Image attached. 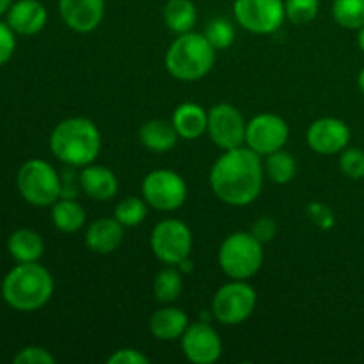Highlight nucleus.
Returning <instances> with one entry per match:
<instances>
[{"instance_id": "24", "label": "nucleus", "mask_w": 364, "mask_h": 364, "mask_svg": "<svg viewBox=\"0 0 364 364\" xmlns=\"http://www.w3.org/2000/svg\"><path fill=\"white\" fill-rule=\"evenodd\" d=\"M162 14L166 27L174 34L194 31L198 23V7L192 0H167Z\"/></svg>"}, {"instance_id": "2", "label": "nucleus", "mask_w": 364, "mask_h": 364, "mask_svg": "<svg viewBox=\"0 0 364 364\" xmlns=\"http://www.w3.org/2000/svg\"><path fill=\"white\" fill-rule=\"evenodd\" d=\"M50 151L68 167L95 164L102 151V134L89 117H68L50 134Z\"/></svg>"}, {"instance_id": "13", "label": "nucleus", "mask_w": 364, "mask_h": 364, "mask_svg": "<svg viewBox=\"0 0 364 364\" xmlns=\"http://www.w3.org/2000/svg\"><path fill=\"white\" fill-rule=\"evenodd\" d=\"M180 343L187 361L194 364H213L223 355L220 334L205 320L191 323L180 338Z\"/></svg>"}, {"instance_id": "22", "label": "nucleus", "mask_w": 364, "mask_h": 364, "mask_svg": "<svg viewBox=\"0 0 364 364\" xmlns=\"http://www.w3.org/2000/svg\"><path fill=\"white\" fill-rule=\"evenodd\" d=\"M53 226L63 233H77L85 226V210L75 198H59L50 210Z\"/></svg>"}, {"instance_id": "40", "label": "nucleus", "mask_w": 364, "mask_h": 364, "mask_svg": "<svg viewBox=\"0 0 364 364\" xmlns=\"http://www.w3.org/2000/svg\"><path fill=\"white\" fill-rule=\"evenodd\" d=\"M358 85H359V91L364 95V68L359 71V77H358Z\"/></svg>"}, {"instance_id": "10", "label": "nucleus", "mask_w": 364, "mask_h": 364, "mask_svg": "<svg viewBox=\"0 0 364 364\" xmlns=\"http://www.w3.org/2000/svg\"><path fill=\"white\" fill-rule=\"evenodd\" d=\"M233 14L244 31L258 36L274 34L287 20L284 0H235Z\"/></svg>"}, {"instance_id": "18", "label": "nucleus", "mask_w": 364, "mask_h": 364, "mask_svg": "<svg viewBox=\"0 0 364 364\" xmlns=\"http://www.w3.org/2000/svg\"><path fill=\"white\" fill-rule=\"evenodd\" d=\"M78 181H80V191L95 201H110L119 191V181L114 171L96 164L82 167Z\"/></svg>"}, {"instance_id": "9", "label": "nucleus", "mask_w": 364, "mask_h": 364, "mask_svg": "<svg viewBox=\"0 0 364 364\" xmlns=\"http://www.w3.org/2000/svg\"><path fill=\"white\" fill-rule=\"evenodd\" d=\"M141 192L148 206L159 212H176L187 201L188 188L183 176L171 169H155L142 180Z\"/></svg>"}, {"instance_id": "6", "label": "nucleus", "mask_w": 364, "mask_h": 364, "mask_svg": "<svg viewBox=\"0 0 364 364\" xmlns=\"http://www.w3.org/2000/svg\"><path fill=\"white\" fill-rule=\"evenodd\" d=\"M21 198L34 206H52L60 198V173L41 159H31L16 174Z\"/></svg>"}, {"instance_id": "39", "label": "nucleus", "mask_w": 364, "mask_h": 364, "mask_svg": "<svg viewBox=\"0 0 364 364\" xmlns=\"http://www.w3.org/2000/svg\"><path fill=\"white\" fill-rule=\"evenodd\" d=\"M358 46L361 48V52H364V27L358 31Z\"/></svg>"}, {"instance_id": "31", "label": "nucleus", "mask_w": 364, "mask_h": 364, "mask_svg": "<svg viewBox=\"0 0 364 364\" xmlns=\"http://www.w3.org/2000/svg\"><path fill=\"white\" fill-rule=\"evenodd\" d=\"M340 169L350 180L364 178V151L361 148H345L340 153Z\"/></svg>"}, {"instance_id": "34", "label": "nucleus", "mask_w": 364, "mask_h": 364, "mask_svg": "<svg viewBox=\"0 0 364 364\" xmlns=\"http://www.w3.org/2000/svg\"><path fill=\"white\" fill-rule=\"evenodd\" d=\"M149 358L137 348H119L107 358V364H148Z\"/></svg>"}, {"instance_id": "11", "label": "nucleus", "mask_w": 364, "mask_h": 364, "mask_svg": "<svg viewBox=\"0 0 364 364\" xmlns=\"http://www.w3.org/2000/svg\"><path fill=\"white\" fill-rule=\"evenodd\" d=\"M290 137L288 123L277 114L263 112L247 121L245 127V146L259 156L279 151L287 146Z\"/></svg>"}, {"instance_id": "32", "label": "nucleus", "mask_w": 364, "mask_h": 364, "mask_svg": "<svg viewBox=\"0 0 364 364\" xmlns=\"http://www.w3.org/2000/svg\"><path fill=\"white\" fill-rule=\"evenodd\" d=\"M14 364H53L55 363V358L50 354L46 348L36 347V345H31V347H25L14 355Z\"/></svg>"}, {"instance_id": "27", "label": "nucleus", "mask_w": 364, "mask_h": 364, "mask_svg": "<svg viewBox=\"0 0 364 364\" xmlns=\"http://www.w3.org/2000/svg\"><path fill=\"white\" fill-rule=\"evenodd\" d=\"M333 18L347 31H359L364 27V0H334Z\"/></svg>"}, {"instance_id": "26", "label": "nucleus", "mask_w": 364, "mask_h": 364, "mask_svg": "<svg viewBox=\"0 0 364 364\" xmlns=\"http://www.w3.org/2000/svg\"><path fill=\"white\" fill-rule=\"evenodd\" d=\"M183 290V276L174 265H166L153 279V295L159 302L171 304L176 301Z\"/></svg>"}, {"instance_id": "38", "label": "nucleus", "mask_w": 364, "mask_h": 364, "mask_svg": "<svg viewBox=\"0 0 364 364\" xmlns=\"http://www.w3.org/2000/svg\"><path fill=\"white\" fill-rule=\"evenodd\" d=\"M13 4V0H0V16H2V14H7V11L11 9Z\"/></svg>"}, {"instance_id": "1", "label": "nucleus", "mask_w": 364, "mask_h": 364, "mask_svg": "<svg viewBox=\"0 0 364 364\" xmlns=\"http://www.w3.org/2000/svg\"><path fill=\"white\" fill-rule=\"evenodd\" d=\"M263 156L247 146L223 151L210 171V187L217 199L230 206H247L263 188Z\"/></svg>"}, {"instance_id": "8", "label": "nucleus", "mask_w": 364, "mask_h": 364, "mask_svg": "<svg viewBox=\"0 0 364 364\" xmlns=\"http://www.w3.org/2000/svg\"><path fill=\"white\" fill-rule=\"evenodd\" d=\"M151 252L164 265L178 267L181 262L191 258L194 247L192 231L183 220L164 219L153 228L149 237Z\"/></svg>"}, {"instance_id": "35", "label": "nucleus", "mask_w": 364, "mask_h": 364, "mask_svg": "<svg viewBox=\"0 0 364 364\" xmlns=\"http://www.w3.org/2000/svg\"><path fill=\"white\" fill-rule=\"evenodd\" d=\"M14 48H16L14 31L7 23L0 21V66H4L13 57Z\"/></svg>"}, {"instance_id": "20", "label": "nucleus", "mask_w": 364, "mask_h": 364, "mask_svg": "<svg viewBox=\"0 0 364 364\" xmlns=\"http://www.w3.org/2000/svg\"><path fill=\"white\" fill-rule=\"evenodd\" d=\"M171 121H173L180 139L196 141L203 134H206V128H208V110L203 109L199 103L183 102L174 109Z\"/></svg>"}, {"instance_id": "19", "label": "nucleus", "mask_w": 364, "mask_h": 364, "mask_svg": "<svg viewBox=\"0 0 364 364\" xmlns=\"http://www.w3.org/2000/svg\"><path fill=\"white\" fill-rule=\"evenodd\" d=\"M188 326H191V320L187 313L173 306L156 309L149 318V331L153 338L160 341L180 340Z\"/></svg>"}, {"instance_id": "3", "label": "nucleus", "mask_w": 364, "mask_h": 364, "mask_svg": "<svg viewBox=\"0 0 364 364\" xmlns=\"http://www.w3.org/2000/svg\"><path fill=\"white\" fill-rule=\"evenodd\" d=\"M52 274L38 262L18 263L2 281L4 301L16 311H38L52 299Z\"/></svg>"}, {"instance_id": "7", "label": "nucleus", "mask_w": 364, "mask_h": 364, "mask_svg": "<svg viewBox=\"0 0 364 364\" xmlns=\"http://www.w3.org/2000/svg\"><path fill=\"white\" fill-rule=\"evenodd\" d=\"M256 302L258 295L247 281L231 279L213 295L212 315L223 326H240L251 318L256 309Z\"/></svg>"}, {"instance_id": "29", "label": "nucleus", "mask_w": 364, "mask_h": 364, "mask_svg": "<svg viewBox=\"0 0 364 364\" xmlns=\"http://www.w3.org/2000/svg\"><path fill=\"white\" fill-rule=\"evenodd\" d=\"M203 34H205V38L208 39L213 48L226 50L233 45L237 32H235V25L230 20H226V18H213L212 21H208Z\"/></svg>"}, {"instance_id": "14", "label": "nucleus", "mask_w": 364, "mask_h": 364, "mask_svg": "<svg viewBox=\"0 0 364 364\" xmlns=\"http://www.w3.org/2000/svg\"><path fill=\"white\" fill-rule=\"evenodd\" d=\"M306 142L316 155H340L345 148H348L350 128L340 117H318L308 127Z\"/></svg>"}, {"instance_id": "4", "label": "nucleus", "mask_w": 364, "mask_h": 364, "mask_svg": "<svg viewBox=\"0 0 364 364\" xmlns=\"http://www.w3.org/2000/svg\"><path fill=\"white\" fill-rule=\"evenodd\" d=\"M217 50L210 45L205 34L199 32H185L167 48L164 64L171 77L181 82H198L212 71L215 64Z\"/></svg>"}, {"instance_id": "21", "label": "nucleus", "mask_w": 364, "mask_h": 364, "mask_svg": "<svg viewBox=\"0 0 364 364\" xmlns=\"http://www.w3.org/2000/svg\"><path fill=\"white\" fill-rule=\"evenodd\" d=\"M178 135L173 121L149 119L139 130V141L146 149L153 153H167L176 146Z\"/></svg>"}, {"instance_id": "37", "label": "nucleus", "mask_w": 364, "mask_h": 364, "mask_svg": "<svg viewBox=\"0 0 364 364\" xmlns=\"http://www.w3.org/2000/svg\"><path fill=\"white\" fill-rule=\"evenodd\" d=\"M80 191V181L73 171H63L60 173V198H77Z\"/></svg>"}, {"instance_id": "28", "label": "nucleus", "mask_w": 364, "mask_h": 364, "mask_svg": "<svg viewBox=\"0 0 364 364\" xmlns=\"http://www.w3.org/2000/svg\"><path fill=\"white\" fill-rule=\"evenodd\" d=\"M114 217L123 224L124 228H137L144 223L148 217V203L144 198L137 196H127L121 199L114 208Z\"/></svg>"}, {"instance_id": "33", "label": "nucleus", "mask_w": 364, "mask_h": 364, "mask_svg": "<svg viewBox=\"0 0 364 364\" xmlns=\"http://www.w3.org/2000/svg\"><path fill=\"white\" fill-rule=\"evenodd\" d=\"M306 212H308L309 220L316 228H320V230H331L334 226V220L336 219H334L333 210L327 205H323V203H309Z\"/></svg>"}, {"instance_id": "16", "label": "nucleus", "mask_w": 364, "mask_h": 364, "mask_svg": "<svg viewBox=\"0 0 364 364\" xmlns=\"http://www.w3.org/2000/svg\"><path fill=\"white\" fill-rule=\"evenodd\" d=\"M124 238V226L116 217H102L92 220L84 235L87 249L95 255H112L119 249Z\"/></svg>"}, {"instance_id": "5", "label": "nucleus", "mask_w": 364, "mask_h": 364, "mask_svg": "<svg viewBox=\"0 0 364 364\" xmlns=\"http://www.w3.org/2000/svg\"><path fill=\"white\" fill-rule=\"evenodd\" d=\"M265 259L263 244L251 231H237L226 237L217 252L220 270L230 279L247 281L259 272Z\"/></svg>"}, {"instance_id": "23", "label": "nucleus", "mask_w": 364, "mask_h": 364, "mask_svg": "<svg viewBox=\"0 0 364 364\" xmlns=\"http://www.w3.org/2000/svg\"><path fill=\"white\" fill-rule=\"evenodd\" d=\"M7 251L18 263H34L39 262L45 252V242H43L41 235L23 228L11 235L7 240Z\"/></svg>"}, {"instance_id": "25", "label": "nucleus", "mask_w": 364, "mask_h": 364, "mask_svg": "<svg viewBox=\"0 0 364 364\" xmlns=\"http://www.w3.org/2000/svg\"><path fill=\"white\" fill-rule=\"evenodd\" d=\"M263 169H265V176L269 178L272 183L276 185H287L297 174V160L291 153L279 149L270 155L263 156Z\"/></svg>"}, {"instance_id": "36", "label": "nucleus", "mask_w": 364, "mask_h": 364, "mask_svg": "<svg viewBox=\"0 0 364 364\" xmlns=\"http://www.w3.org/2000/svg\"><path fill=\"white\" fill-rule=\"evenodd\" d=\"M251 233L255 235L262 244L274 240V237L277 235L276 220H274L272 217H259V219H256L255 224H252Z\"/></svg>"}, {"instance_id": "12", "label": "nucleus", "mask_w": 364, "mask_h": 364, "mask_svg": "<svg viewBox=\"0 0 364 364\" xmlns=\"http://www.w3.org/2000/svg\"><path fill=\"white\" fill-rule=\"evenodd\" d=\"M245 127L247 121L240 114V110L231 103H217L208 110V128L213 144L223 151L238 148L245 144Z\"/></svg>"}, {"instance_id": "17", "label": "nucleus", "mask_w": 364, "mask_h": 364, "mask_svg": "<svg viewBox=\"0 0 364 364\" xmlns=\"http://www.w3.org/2000/svg\"><path fill=\"white\" fill-rule=\"evenodd\" d=\"M48 21L46 7L39 0H18L7 11V25L20 36H36Z\"/></svg>"}, {"instance_id": "30", "label": "nucleus", "mask_w": 364, "mask_h": 364, "mask_svg": "<svg viewBox=\"0 0 364 364\" xmlns=\"http://www.w3.org/2000/svg\"><path fill=\"white\" fill-rule=\"evenodd\" d=\"M320 11V0H284L287 20L294 25H308Z\"/></svg>"}, {"instance_id": "15", "label": "nucleus", "mask_w": 364, "mask_h": 364, "mask_svg": "<svg viewBox=\"0 0 364 364\" xmlns=\"http://www.w3.org/2000/svg\"><path fill=\"white\" fill-rule=\"evenodd\" d=\"M59 14L68 28L78 34H87L102 23L105 0H59Z\"/></svg>"}]
</instances>
